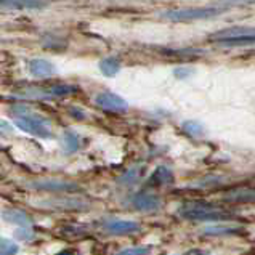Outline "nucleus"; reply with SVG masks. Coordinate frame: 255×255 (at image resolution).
Segmentation results:
<instances>
[{"label": "nucleus", "instance_id": "obj_1", "mask_svg": "<svg viewBox=\"0 0 255 255\" xmlns=\"http://www.w3.org/2000/svg\"><path fill=\"white\" fill-rule=\"evenodd\" d=\"M178 215L191 222H225L233 217L231 210H225L207 201H189L178 209Z\"/></svg>", "mask_w": 255, "mask_h": 255}, {"label": "nucleus", "instance_id": "obj_2", "mask_svg": "<svg viewBox=\"0 0 255 255\" xmlns=\"http://www.w3.org/2000/svg\"><path fill=\"white\" fill-rule=\"evenodd\" d=\"M225 13V6L212 5V6H191V8H177L167 10L161 16L164 19L175 21V23H186V21H199V19H210L218 14Z\"/></svg>", "mask_w": 255, "mask_h": 255}, {"label": "nucleus", "instance_id": "obj_3", "mask_svg": "<svg viewBox=\"0 0 255 255\" xmlns=\"http://www.w3.org/2000/svg\"><path fill=\"white\" fill-rule=\"evenodd\" d=\"M14 126L21 128L26 133H31L39 138H52L53 133L50 130V124L47 119L40 118V116L32 114H21L14 118Z\"/></svg>", "mask_w": 255, "mask_h": 255}, {"label": "nucleus", "instance_id": "obj_4", "mask_svg": "<svg viewBox=\"0 0 255 255\" xmlns=\"http://www.w3.org/2000/svg\"><path fill=\"white\" fill-rule=\"evenodd\" d=\"M95 103L98 108L105 109L109 113H126L128 109L127 101L121 98L119 95L111 93V92H101L95 97Z\"/></svg>", "mask_w": 255, "mask_h": 255}, {"label": "nucleus", "instance_id": "obj_5", "mask_svg": "<svg viewBox=\"0 0 255 255\" xmlns=\"http://www.w3.org/2000/svg\"><path fill=\"white\" fill-rule=\"evenodd\" d=\"M34 189H42V191L48 193H68V191H76L79 186L72 181L66 180H35L34 183L29 185Z\"/></svg>", "mask_w": 255, "mask_h": 255}, {"label": "nucleus", "instance_id": "obj_6", "mask_svg": "<svg viewBox=\"0 0 255 255\" xmlns=\"http://www.w3.org/2000/svg\"><path fill=\"white\" fill-rule=\"evenodd\" d=\"M132 206L140 212H154L161 207V198L151 193H138L132 198Z\"/></svg>", "mask_w": 255, "mask_h": 255}, {"label": "nucleus", "instance_id": "obj_7", "mask_svg": "<svg viewBox=\"0 0 255 255\" xmlns=\"http://www.w3.org/2000/svg\"><path fill=\"white\" fill-rule=\"evenodd\" d=\"M105 230L111 235H132L140 230V225L132 220H111L105 225Z\"/></svg>", "mask_w": 255, "mask_h": 255}, {"label": "nucleus", "instance_id": "obj_8", "mask_svg": "<svg viewBox=\"0 0 255 255\" xmlns=\"http://www.w3.org/2000/svg\"><path fill=\"white\" fill-rule=\"evenodd\" d=\"M0 6L10 10H42L47 6L43 0H0Z\"/></svg>", "mask_w": 255, "mask_h": 255}, {"label": "nucleus", "instance_id": "obj_9", "mask_svg": "<svg viewBox=\"0 0 255 255\" xmlns=\"http://www.w3.org/2000/svg\"><path fill=\"white\" fill-rule=\"evenodd\" d=\"M225 201L231 204H249L255 202V188H236L225 196Z\"/></svg>", "mask_w": 255, "mask_h": 255}, {"label": "nucleus", "instance_id": "obj_10", "mask_svg": "<svg viewBox=\"0 0 255 255\" xmlns=\"http://www.w3.org/2000/svg\"><path fill=\"white\" fill-rule=\"evenodd\" d=\"M29 72L34 76V77H50L55 74V64L50 63L47 60H42V58H35V60L29 61Z\"/></svg>", "mask_w": 255, "mask_h": 255}, {"label": "nucleus", "instance_id": "obj_11", "mask_svg": "<svg viewBox=\"0 0 255 255\" xmlns=\"http://www.w3.org/2000/svg\"><path fill=\"white\" fill-rule=\"evenodd\" d=\"M239 35H255V27L251 26H235L222 29L215 34L210 35V42L220 40V39H230V37H239Z\"/></svg>", "mask_w": 255, "mask_h": 255}, {"label": "nucleus", "instance_id": "obj_12", "mask_svg": "<svg viewBox=\"0 0 255 255\" xmlns=\"http://www.w3.org/2000/svg\"><path fill=\"white\" fill-rule=\"evenodd\" d=\"M2 218L6 223L18 225L21 228H27L29 225L32 223V218L29 217L24 210H19V209H5L2 212Z\"/></svg>", "mask_w": 255, "mask_h": 255}, {"label": "nucleus", "instance_id": "obj_13", "mask_svg": "<svg viewBox=\"0 0 255 255\" xmlns=\"http://www.w3.org/2000/svg\"><path fill=\"white\" fill-rule=\"evenodd\" d=\"M79 89L76 85H69V84H58L52 85L48 89H43L39 97L42 98H61V97H68V95L76 93Z\"/></svg>", "mask_w": 255, "mask_h": 255}, {"label": "nucleus", "instance_id": "obj_14", "mask_svg": "<svg viewBox=\"0 0 255 255\" xmlns=\"http://www.w3.org/2000/svg\"><path fill=\"white\" fill-rule=\"evenodd\" d=\"M149 183L154 186H162V185H170L173 183V173L169 167L161 165L154 170V173L151 175Z\"/></svg>", "mask_w": 255, "mask_h": 255}, {"label": "nucleus", "instance_id": "obj_15", "mask_svg": "<svg viewBox=\"0 0 255 255\" xmlns=\"http://www.w3.org/2000/svg\"><path fill=\"white\" fill-rule=\"evenodd\" d=\"M214 43L220 47H252L255 45V35H239V37H230V39H220Z\"/></svg>", "mask_w": 255, "mask_h": 255}, {"label": "nucleus", "instance_id": "obj_16", "mask_svg": "<svg viewBox=\"0 0 255 255\" xmlns=\"http://www.w3.org/2000/svg\"><path fill=\"white\" fill-rule=\"evenodd\" d=\"M100 71L106 77H114L121 71V61L116 56H108L100 61Z\"/></svg>", "mask_w": 255, "mask_h": 255}, {"label": "nucleus", "instance_id": "obj_17", "mask_svg": "<svg viewBox=\"0 0 255 255\" xmlns=\"http://www.w3.org/2000/svg\"><path fill=\"white\" fill-rule=\"evenodd\" d=\"M241 227H209L204 230L206 236H227V235H238L241 233Z\"/></svg>", "mask_w": 255, "mask_h": 255}, {"label": "nucleus", "instance_id": "obj_18", "mask_svg": "<svg viewBox=\"0 0 255 255\" xmlns=\"http://www.w3.org/2000/svg\"><path fill=\"white\" fill-rule=\"evenodd\" d=\"M63 148L68 152H74L79 149V136L72 130H66L63 135Z\"/></svg>", "mask_w": 255, "mask_h": 255}, {"label": "nucleus", "instance_id": "obj_19", "mask_svg": "<svg viewBox=\"0 0 255 255\" xmlns=\"http://www.w3.org/2000/svg\"><path fill=\"white\" fill-rule=\"evenodd\" d=\"M183 130L191 136H202L204 135V127L201 126L199 122L196 121H188L183 124Z\"/></svg>", "mask_w": 255, "mask_h": 255}, {"label": "nucleus", "instance_id": "obj_20", "mask_svg": "<svg viewBox=\"0 0 255 255\" xmlns=\"http://www.w3.org/2000/svg\"><path fill=\"white\" fill-rule=\"evenodd\" d=\"M19 251V247L14 244L6 241V239L0 238V255H16Z\"/></svg>", "mask_w": 255, "mask_h": 255}, {"label": "nucleus", "instance_id": "obj_21", "mask_svg": "<svg viewBox=\"0 0 255 255\" xmlns=\"http://www.w3.org/2000/svg\"><path fill=\"white\" fill-rule=\"evenodd\" d=\"M149 252H151L149 246H136V247H128V249H124L118 255H149Z\"/></svg>", "mask_w": 255, "mask_h": 255}, {"label": "nucleus", "instance_id": "obj_22", "mask_svg": "<svg viewBox=\"0 0 255 255\" xmlns=\"http://www.w3.org/2000/svg\"><path fill=\"white\" fill-rule=\"evenodd\" d=\"M138 175H140V169H132V170H128V172L121 178V183H126V185L133 183V181H136Z\"/></svg>", "mask_w": 255, "mask_h": 255}, {"label": "nucleus", "instance_id": "obj_23", "mask_svg": "<svg viewBox=\"0 0 255 255\" xmlns=\"http://www.w3.org/2000/svg\"><path fill=\"white\" fill-rule=\"evenodd\" d=\"M14 133V128L10 122H6L3 119H0V135L2 136H11Z\"/></svg>", "mask_w": 255, "mask_h": 255}, {"label": "nucleus", "instance_id": "obj_24", "mask_svg": "<svg viewBox=\"0 0 255 255\" xmlns=\"http://www.w3.org/2000/svg\"><path fill=\"white\" fill-rule=\"evenodd\" d=\"M173 74H175V77H178V79H186L188 76L193 74V69L191 68H177L173 71Z\"/></svg>", "mask_w": 255, "mask_h": 255}, {"label": "nucleus", "instance_id": "obj_25", "mask_svg": "<svg viewBox=\"0 0 255 255\" xmlns=\"http://www.w3.org/2000/svg\"><path fill=\"white\" fill-rule=\"evenodd\" d=\"M34 235L29 230H26V228H21V230H18L16 231V238L18 239H23V241H29Z\"/></svg>", "mask_w": 255, "mask_h": 255}, {"label": "nucleus", "instance_id": "obj_26", "mask_svg": "<svg viewBox=\"0 0 255 255\" xmlns=\"http://www.w3.org/2000/svg\"><path fill=\"white\" fill-rule=\"evenodd\" d=\"M69 114H71L74 119H77V121H84V119L87 118L85 113L81 111V109H77V108H71V109H69Z\"/></svg>", "mask_w": 255, "mask_h": 255}, {"label": "nucleus", "instance_id": "obj_27", "mask_svg": "<svg viewBox=\"0 0 255 255\" xmlns=\"http://www.w3.org/2000/svg\"><path fill=\"white\" fill-rule=\"evenodd\" d=\"M183 255H209V252H206V251H199V249H193V251H189V252H186V254H183Z\"/></svg>", "mask_w": 255, "mask_h": 255}, {"label": "nucleus", "instance_id": "obj_28", "mask_svg": "<svg viewBox=\"0 0 255 255\" xmlns=\"http://www.w3.org/2000/svg\"><path fill=\"white\" fill-rule=\"evenodd\" d=\"M56 255H77V252H76V251H71V249H66V251L58 252Z\"/></svg>", "mask_w": 255, "mask_h": 255}]
</instances>
